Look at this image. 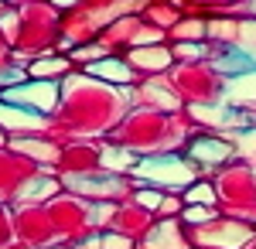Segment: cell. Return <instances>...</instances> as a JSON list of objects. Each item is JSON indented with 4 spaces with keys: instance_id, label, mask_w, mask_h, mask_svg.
<instances>
[{
    "instance_id": "cell-1",
    "label": "cell",
    "mask_w": 256,
    "mask_h": 249,
    "mask_svg": "<svg viewBox=\"0 0 256 249\" xmlns=\"http://www.w3.org/2000/svg\"><path fill=\"white\" fill-rule=\"evenodd\" d=\"M192 198H195V202H212V192L202 188V192H192Z\"/></svg>"
}]
</instances>
